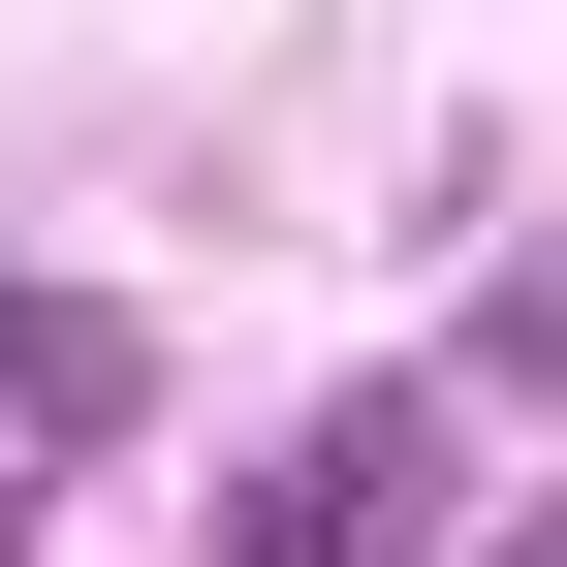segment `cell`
I'll list each match as a JSON object with an SVG mask.
<instances>
[{
  "label": "cell",
  "instance_id": "6da1fadb",
  "mask_svg": "<svg viewBox=\"0 0 567 567\" xmlns=\"http://www.w3.org/2000/svg\"><path fill=\"white\" fill-rule=\"evenodd\" d=\"M442 505H473V410H442V379H347L316 442L221 505V567H442Z\"/></svg>",
  "mask_w": 567,
  "mask_h": 567
},
{
  "label": "cell",
  "instance_id": "7a4b0ae2",
  "mask_svg": "<svg viewBox=\"0 0 567 567\" xmlns=\"http://www.w3.org/2000/svg\"><path fill=\"white\" fill-rule=\"evenodd\" d=\"M126 410H158V347L95 284H0V442H126Z\"/></svg>",
  "mask_w": 567,
  "mask_h": 567
},
{
  "label": "cell",
  "instance_id": "3957f363",
  "mask_svg": "<svg viewBox=\"0 0 567 567\" xmlns=\"http://www.w3.org/2000/svg\"><path fill=\"white\" fill-rule=\"evenodd\" d=\"M505 379H567V252H536V284H505Z\"/></svg>",
  "mask_w": 567,
  "mask_h": 567
},
{
  "label": "cell",
  "instance_id": "277c9868",
  "mask_svg": "<svg viewBox=\"0 0 567 567\" xmlns=\"http://www.w3.org/2000/svg\"><path fill=\"white\" fill-rule=\"evenodd\" d=\"M0 567H32V473H0Z\"/></svg>",
  "mask_w": 567,
  "mask_h": 567
}]
</instances>
